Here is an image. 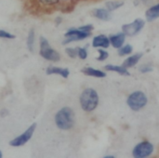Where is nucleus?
Here are the masks:
<instances>
[{"label":"nucleus","instance_id":"1","mask_svg":"<svg viewBox=\"0 0 159 158\" xmlns=\"http://www.w3.org/2000/svg\"><path fill=\"white\" fill-rule=\"evenodd\" d=\"M55 124L61 130H69L75 125V113L70 107H63L55 115Z\"/></svg>","mask_w":159,"mask_h":158},{"label":"nucleus","instance_id":"2","mask_svg":"<svg viewBox=\"0 0 159 158\" xmlns=\"http://www.w3.org/2000/svg\"><path fill=\"white\" fill-rule=\"evenodd\" d=\"M99 104V95L93 88H86L80 96V105L85 112L94 111Z\"/></svg>","mask_w":159,"mask_h":158},{"label":"nucleus","instance_id":"3","mask_svg":"<svg viewBox=\"0 0 159 158\" xmlns=\"http://www.w3.org/2000/svg\"><path fill=\"white\" fill-rule=\"evenodd\" d=\"M147 102L148 99L143 91H134L128 97L127 104L132 111H140L147 104Z\"/></svg>","mask_w":159,"mask_h":158},{"label":"nucleus","instance_id":"4","mask_svg":"<svg viewBox=\"0 0 159 158\" xmlns=\"http://www.w3.org/2000/svg\"><path fill=\"white\" fill-rule=\"evenodd\" d=\"M39 53H40L41 57H43L44 59L50 61H59L61 59L60 54L49 46L48 41L43 36L40 37V51H39Z\"/></svg>","mask_w":159,"mask_h":158},{"label":"nucleus","instance_id":"5","mask_svg":"<svg viewBox=\"0 0 159 158\" xmlns=\"http://www.w3.org/2000/svg\"><path fill=\"white\" fill-rule=\"evenodd\" d=\"M154 153V145L147 142H142L139 144H137L133 151H132V156L135 158H145L150 156Z\"/></svg>","mask_w":159,"mask_h":158},{"label":"nucleus","instance_id":"6","mask_svg":"<svg viewBox=\"0 0 159 158\" xmlns=\"http://www.w3.org/2000/svg\"><path fill=\"white\" fill-rule=\"evenodd\" d=\"M36 129V123H34L32 126H30L21 135L18 136L17 138L13 139L12 141L9 142V145L13 146V147H20L24 145L27 142L30 141V139L32 138L34 130Z\"/></svg>","mask_w":159,"mask_h":158},{"label":"nucleus","instance_id":"7","mask_svg":"<svg viewBox=\"0 0 159 158\" xmlns=\"http://www.w3.org/2000/svg\"><path fill=\"white\" fill-rule=\"evenodd\" d=\"M145 21L143 19H136L133 22L124 24L122 26V32L129 36H134L142 31L144 27Z\"/></svg>","mask_w":159,"mask_h":158},{"label":"nucleus","instance_id":"8","mask_svg":"<svg viewBox=\"0 0 159 158\" xmlns=\"http://www.w3.org/2000/svg\"><path fill=\"white\" fill-rule=\"evenodd\" d=\"M64 35H65L66 39L62 42L63 45L68 44V43H71L73 41L83 40V39L89 37L90 35V33L82 31V30H80L78 28V29H70Z\"/></svg>","mask_w":159,"mask_h":158},{"label":"nucleus","instance_id":"9","mask_svg":"<svg viewBox=\"0 0 159 158\" xmlns=\"http://www.w3.org/2000/svg\"><path fill=\"white\" fill-rule=\"evenodd\" d=\"M110 39L104 34L97 35L92 40V47H103L107 48L110 46Z\"/></svg>","mask_w":159,"mask_h":158},{"label":"nucleus","instance_id":"10","mask_svg":"<svg viewBox=\"0 0 159 158\" xmlns=\"http://www.w3.org/2000/svg\"><path fill=\"white\" fill-rule=\"evenodd\" d=\"M110 39V43L111 45L115 47V48H120L124 42H125V39H126V34L122 32V33H119V34H116L115 35H111L109 37Z\"/></svg>","mask_w":159,"mask_h":158},{"label":"nucleus","instance_id":"11","mask_svg":"<svg viewBox=\"0 0 159 158\" xmlns=\"http://www.w3.org/2000/svg\"><path fill=\"white\" fill-rule=\"evenodd\" d=\"M47 74H60L63 78H67L70 74L69 69L67 68H61L55 66H49L47 69Z\"/></svg>","mask_w":159,"mask_h":158},{"label":"nucleus","instance_id":"12","mask_svg":"<svg viewBox=\"0 0 159 158\" xmlns=\"http://www.w3.org/2000/svg\"><path fill=\"white\" fill-rule=\"evenodd\" d=\"M92 15L102 20H109L112 18L110 11L105 8H95L92 11Z\"/></svg>","mask_w":159,"mask_h":158},{"label":"nucleus","instance_id":"13","mask_svg":"<svg viewBox=\"0 0 159 158\" xmlns=\"http://www.w3.org/2000/svg\"><path fill=\"white\" fill-rule=\"evenodd\" d=\"M142 57H143V53L134 54V55H132V56L127 58V59L124 61L122 66H124V67L127 68V69H128V68H131V67L135 66V65L139 62V61L141 60Z\"/></svg>","mask_w":159,"mask_h":158},{"label":"nucleus","instance_id":"14","mask_svg":"<svg viewBox=\"0 0 159 158\" xmlns=\"http://www.w3.org/2000/svg\"><path fill=\"white\" fill-rule=\"evenodd\" d=\"M81 72L89 76H93V77H98V78H103L106 76V74L102 71L94 69L92 67H86L81 70Z\"/></svg>","mask_w":159,"mask_h":158},{"label":"nucleus","instance_id":"15","mask_svg":"<svg viewBox=\"0 0 159 158\" xmlns=\"http://www.w3.org/2000/svg\"><path fill=\"white\" fill-rule=\"evenodd\" d=\"M145 17H146L148 21H153L156 19L159 18V3L153 6V7H151L150 8H148L146 10Z\"/></svg>","mask_w":159,"mask_h":158},{"label":"nucleus","instance_id":"16","mask_svg":"<svg viewBox=\"0 0 159 158\" xmlns=\"http://www.w3.org/2000/svg\"><path fill=\"white\" fill-rule=\"evenodd\" d=\"M104 69L109 71V72H116L121 75H129V72H128L127 68H125L124 66H117V65H114V64H107L104 66Z\"/></svg>","mask_w":159,"mask_h":158},{"label":"nucleus","instance_id":"17","mask_svg":"<svg viewBox=\"0 0 159 158\" xmlns=\"http://www.w3.org/2000/svg\"><path fill=\"white\" fill-rule=\"evenodd\" d=\"M123 5H124V2H122V1H108L105 4L106 8L109 11H114V10L121 7Z\"/></svg>","mask_w":159,"mask_h":158},{"label":"nucleus","instance_id":"18","mask_svg":"<svg viewBox=\"0 0 159 158\" xmlns=\"http://www.w3.org/2000/svg\"><path fill=\"white\" fill-rule=\"evenodd\" d=\"M34 30L31 29L28 34V38H27V46L30 51H33L34 49Z\"/></svg>","mask_w":159,"mask_h":158},{"label":"nucleus","instance_id":"19","mask_svg":"<svg viewBox=\"0 0 159 158\" xmlns=\"http://www.w3.org/2000/svg\"><path fill=\"white\" fill-rule=\"evenodd\" d=\"M133 50V47L131 45H126V46H122L120 48H118V55L119 56H126V55H129Z\"/></svg>","mask_w":159,"mask_h":158},{"label":"nucleus","instance_id":"20","mask_svg":"<svg viewBox=\"0 0 159 158\" xmlns=\"http://www.w3.org/2000/svg\"><path fill=\"white\" fill-rule=\"evenodd\" d=\"M77 55L81 60H85L88 57V52L85 47H77Z\"/></svg>","mask_w":159,"mask_h":158},{"label":"nucleus","instance_id":"21","mask_svg":"<svg viewBox=\"0 0 159 158\" xmlns=\"http://www.w3.org/2000/svg\"><path fill=\"white\" fill-rule=\"evenodd\" d=\"M98 52H99L100 56L97 58V60H98V61H105V60L108 58V56H109L108 52H107V51H105V50H103V49H98Z\"/></svg>","mask_w":159,"mask_h":158},{"label":"nucleus","instance_id":"22","mask_svg":"<svg viewBox=\"0 0 159 158\" xmlns=\"http://www.w3.org/2000/svg\"><path fill=\"white\" fill-rule=\"evenodd\" d=\"M65 51H66L67 55H68L69 57H71V58H75L76 56H78V55H77V47H76V48L68 47V48L65 49Z\"/></svg>","mask_w":159,"mask_h":158},{"label":"nucleus","instance_id":"23","mask_svg":"<svg viewBox=\"0 0 159 158\" xmlns=\"http://www.w3.org/2000/svg\"><path fill=\"white\" fill-rule=\"evenodd\" d=\"M153 71V67L150 65V64H144L143 66L140 67V72L143 73V74H145V73H150Z\"/></svg>","mask_w":159,"mask_h":158},{"label":"nucleus","instance_id":"24","mask_svg":"<svg viewBox=\"0 0 159 158\" xmlns=\"http://www.w3.org/2000/svg\"><path fill=\"white\" fill-rule=\"evenodd\" d=\"M37 1L42 5H46V6H53L60 2V0H37Z\"/></svg>","mask_w":159,"mask_h":158},{"label":"nucleus","instance_id":"25","mask_svg":"<svg viewBox=\"0 0 159 158\" xmlns=\"http://www.w3.org/2000/svg\"><path fill=\"white\" fill-rule=\"evenodd\" d=\"M0 37L2 38H9V39H13L15 36L14 34H11L10 33H7L4 30H0Z\"/></svg>","mask_w":159,"mask_h":158},{"label":"nucleus","instance_id":"26","mask_svg":"<svg viewBox=\"0 0 159 158\" xmlns=\"http://www.w3.org/2000/svg\"><path fill=\"white\" fill-rule=\"evenodd\" d=\"M80 30L82 31H85V32H88V33H90L92 30H93V26L91 24H88V25H84V26H81L79 27Z\"/></svg>","mask_w":159,"mask_h":158},{"label":"nucleus","instance_id":"27","mask_svg":"<svg viewBox=\"0 0 159 158\" xmlns=\"http://www.w3.org/2000/svg\"><path fill=\"white\" fill-rule=\"evenodd\" d=\"M116 156H104V158H115Z\"/></svg>","mask_w":159,"mask_h":158},{"label":"nucleus","instance_id":"28","mask_svg":"<svg viewBox=\"0 0 159 158\" xmlns=\"http://www.w3.org/2000/svg\"><path fill=\"white\" fill-rule=\"evenodd\" d=\"M139 3H140V0H135V1H134L135 6H138V5H139Z\"/></svg>","mask_w":159,"mask_h":158},{"label":"nucleus","instance_id":"29","mask_svg":"<svg viewBox=\"0 0 159 158\" xmlns=\"http://www.w3.org/2000/svg\"><path fill=\"white\" fill-rule=\"evenodd\" d=\"M142 1H143V2L144 4H148V3H149V2H150L151 0H142Z\"/></svg>","mask_w":159,"mask_h":158},{"label":"nucleus","instance_id":"30","mask_svg":"<svg viewBox=\"0 0 159 158\" xmlns=\"http://www.w3.org/2000/svg\"><path fill=\"white\" fill-rule=\"evenodd\" d=\"M2 157V152H1V151H0V158Z\"/></svg>","mask_w":159,"mask_h":158}]
</instances>
